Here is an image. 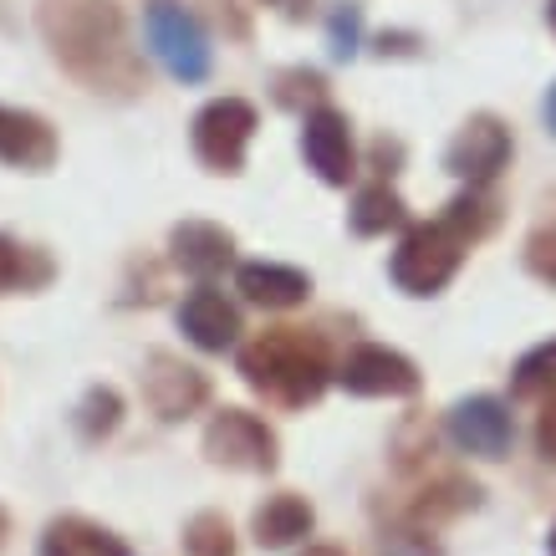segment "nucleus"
Returning <instances> with one entry per match:
<instances>
[{
    "label": "nucleus",
    "instance_id": "25",
    "mask_svg": "<svg viewBox=\"0 0 556 556\" xmlns=\"http://www.w3.org/2000/svg\"><path fill=\"white\" fill-rule=\"evenodd\" d=\"M357 36H363V21H357V5H338L332 11V56H353L357 51Z\"/></svg>",
    "mask_w": 556,
    "mask_h": 556
},
{
    "label": "nucleus",
    "instance_id": "18",
    "mask_svg": "<svg viewBox=\"0 0 556 556\" xmlns=\"http://www.w3.org/2000/svg\"><path fill=\"white\" fill-rule=\"evenodd\" d=\"M51 281V261L31 245H16L11 236H0V296L5 291H31Z\"/></svg>",
    "mask_w": 556,
    "mask_h": 556
},
{
    "label": "nucleus",
    "instance_id": "1",
    "mask_svg": "<svg viewBox=\"0 0 556 556\" xmlns=\"http://www.w3.org/2000/svg\"><path fill=\"white\" fill-rule=\"evenodd\" d=\"M41 36L51 56L92 92L134 98L143 87V62L128 47V26L113 0H41Z\"/></svg>",
    "mask_w": 556,
    "mask_h": 556
},
{
    "label": "nucleus",
    "instance_id": "24",
    "mask_svg": "<svg viewBox=\"0 0 556 556\" xmlns=\"http://www.w3.org/2000/svg\"><path fill=\"white\" fill-rule=\"evenodd\" d=\"M526 266H531V276H536V281L556 287V219H546L536 236L526 240Z\"/></svg>",
    "mask_w": 556,
    "mask_h": 556
},
{
    "label": "nucleus",
    "instance_id": "22",
    "mask_svg": "<svg viewBox=\"0 0 556 556\" xmlns=\"http://www.w3.org/2000/svg\"><path fill=\"white\" fill-rule=\"evenodd\" d=\"M123 419V399L113 393V388H92L83 399V408H77V429H83L87 439H102V434H113Z\"/></svg>",
    "mask_w": 556,
    "mask_h": 556
},
{
    "label": "nucleus",
    "instance_id": "20",
    "mask_svg": "<svg viewBox=\"0 0 556 556\" xmlns=\"http://www.w3.org/2000/svg\"><path fill=\"white\" fill-rule=\"evenodd\" d=\"M510 393H516V399H546V393H556V338L531 348V353L516 363Z\"/></svg>",
    "mask_w": 556,
    "mask_h": 556
},
{
    "label": "nucleus",
    "instance_id": "23",
    "mask_svg": "<svg viewBox=\"0 0 556 556\" xmlns=\"http://www.w3.org/2000/svg\"><path fill=\"white\" fill-rule=\"evenodd\" d=\"M444 219H450L465 240H480L490 225H495V204H490L480 189H470V194H459V200L444 210Z\"/></svg>",
    "mask_w": 556,
    "mask_h": 556
},
{
    "label": "nucleus",
    "instance_id": "32",
    "mask_svg": "<svg viewBox=\"0 0 556 556\" xmlns=\"http://www.w3.org/2000/svg\"><path fill=\"white\" fill-rule=\"evenodd\" d=\"M0 26H5V0H0Z\"/></svg>",
    "mask_w": 556,
    "mask_h": 556
},
{
    "label": "nucleus",
    "instance_id": "29",
    "mask_svg": "<svg viewBox=\"0 0 556 556\" xmlns=\"http://www.w3.org/2000/svg\"><path fill=\"white\" fill-rule=\"evenodd\" d=\"M306 556H342L338 546H306Z\"/></svg>",
    "mask_w": 556,
    "mask_h": 556
},
{
    "label": "nucleus",
    "instance_id": "19",
    "mask_svg": "<svg viewBox=\"0 0 556 556\" xmlns=\"http://www.w3.org/2000/svg\"><path fill=\"white\" fill-rule=\"evenodd\" d=\"M393 225H404V200H399L388 185L363 189L357 204H353V230L357 236H383V230H393Z\"/></svg>",
    "mask_w": 556,
    "mask_h": 556
},
{
    "label": "nucleus",
    "instance_id": "5",
    "mask_svg": "<svg viewBox=\"0 0 556 556\" xmlns=\"http://www.w3.org/2000/svg\"><path fill=\"white\" fill-rule=\"evenodd\" d=\"M189 138H194V153H200L204 169L240 174L245 149H251V138H255V108L245 98H215L210 108H200Z\"/></svg>",
    "mask_w": 556,
    "mask_h": 556
},
{
    "label": "nucleus",
    "instance_id": "10",
    "mask_svg": "<svg viewBox=\"0 0 556 556\" xmlns=\"http://www.w3.org/2000/svg\"><path fill=\"white\" fill-rule=\"evenodd\" d=\"M302 153H306V164H312V174H317L321 185H348V179H353V169H357L353 128H348V118H342V113H332V108L306 113V123H302Z\"/></svg>",
    "mask_w": 556,
    "mask_h": 556
},
{
    "label": "nucleus",
    "instance_id": "30",
    "mask_svg": "<svg viewBox=\"0 0 556 556\" xmlns=\"http://www.w3.org/2000/svg\"><path fill=\"white\" fill-rule=\"evenodd\" d=\"M5 536H11V521H5V510H0V546H5Z\"/></svg>",
    "mask_w": 556,
    "mask_h": 556
},
{
    "label": "nucleus",
    "instance_id": "6",
    "mask_svg": "<svg viewBox=\"0 0 556 556\" xmlns=\"http://www.w3.org/2000/svg\"><path fill=\"white\" fill-rule=\"evenodd\" d=\"M204 455L225 470H276V434L245 408H219L204 429Z\"/></svg>",
    "mask_w": 556,
    "mask_h": 556
},
{
    "label": "nucleus",
    "instance_id": "31",
    "mask_svg": "<svg viewBox=\"0 0 556 556\" xmlns=\"http://www.w3.org/2000/svg\"><path fill=\"white\" fill-rule=\"evenodd\" d=\"M546 21H552V31H556V0H552V5H546Z\"/></svg>",
    "mask_w": 556,
    "mask_h": 556
},
{
    "label": "nucleus",
    "instance_id": "27",
    "mask_svg": "<svg viewBox=\"0 0 556 556\" xmlns=\"http://www.w3.org/2000/svg\"><path fill=\"white\" fill-rule=\"evenodd\" d=\"M266 5H276L281 16H291V21H302L306 11H312V0H266Z\"/></svg>",
    "mask_w": 556,
    "mask_h": 556
},
{
    "label": "nucleus",
    "instance_id": "8",
    "mask_svg": "<svg viewBox=\"0 0 556 556\" xmlns=\"http://www.w3.org/2000/svg\"><path fill=\"white\" fill-rule=\"evenodd\" d=\"M338 378L348 393H357V399H414V393H419V368H414L404 353L378 348V342L348 353Z\"/></svg>",
    "mask_w": 556,
    "mask_h": 556
},
{
    "label": "nucleus",
    "instance_id": "14",
    "mask_svg": "<svg viewBox=\"0 0 556 556\" xmlns=\"http://www.w3.org/2000/svg\"><path fill=\"white\" fill-rule=\"evenodd\" d=\"M0 159L16 164V169H47L56 159V134L47 118L36 113H11L0 108Z\"/></svg>",
    "mask_w": 556,
    "mask_h": 556
},
{
    "label": "nucleus",
    "instance_id": "11",
    "mask_svg": "<svg viewBox=\"0 0 556 556\" xmlns=\"http://www.w3.org/2000/svg\"><path fill=\"white\" fill-rule=\"evenodd\" d=\"M450 439H455L465 455L501 459L510 450V439H516V424H510L501 399H465L450 414Z\"/></svg>",
    "mask_w": 556,
    "mask_h": 556
},
{
    "label": "nucleus",
    "instance_id": "15",
    "mask_svg": "<svg viewBox=\"0 0 556 556\" xmlns=\"http://www.w3.org/2000/svg\"><path fill=\"white\" fill-rule=\"evenodd\" d=\"M236 287L245 291V302L255 306H296L306 302V291H312V281H306L296 266H281V261H251V266H240Z\"/></svg>",
    "mask_w": 556,
    "mask_h": 556
},
{
    "label": "nucleus",
    "instance_id": "3",
    "mask_svg": "<svg viewBox=\"0 0 556 556\" xmlns=\"http://www.w3.org/2000/svg\"><path fill=\"white\" fill-rule=\"evenodd\" d=\"M465 245L470 240L459 236L450 219H434V225H414L404 236V245L393 251V281H399V291H408V296H434V291H444L450 281H455L459 261H465Z\"/></svg>",
    "mask_w": 556,
    "mask_h": 556
},
{
    "label": "nucleus",
    "instance_id": "16",
    "mask_svg": "<svg viewBox=\"0 0 556 556\" xmlns=\"http://www.w3.org/2000/svg\"><path fill=\"white\" fill-rule=\"evenodd\" d=\"M312 526H317L312 506H306L302 495H291V490L270 495L266 506L255 510V541H261L266 552H281V546H296V541H306V536H312Z\"/></svg>",
    "mask_w": 556,
    "mask_h": 556
},
{
    "label": "nucleus",
    "instance_id": "21",
    "mask_svg": "<svg viewBox=\"0 0 556 556\" xmlns=\"http://www.w3.org/2000/svg\"><path fill=\"white\" fill-rule=\"evenodd\" d=\"M185 552L189 556H236V536H230V521L204 510L185 526Z\"/></svg>",
    "mask_w": 556,
    "mask_h": 556
},
{
    "label": "nucleus",
    "instance_id": "33",
    "mask_svg": "<svg viewBox=\"0 0 556 556\" xmlns=\"http://www.w3.org/2000/svg\"><path fill=\"white\" fill-rule=\"evenodd\" d=\"M552 556H556V531H552Z\"/></svg>",
    "mask_w": 556,
    "mask_h": 556
},
{
    "label": "nucleus",
    "instance_id": "26",
    "mask_svg": "<svg viewBox=\"0 0 556 556\" xmlns=\"http://www.w3.org/2000/svg\"><path fill=\"white\" fill-rule=\"evenodd\" d=\"M536 450L556 465V399L541 408V419H536Z\"/></svg>",
    "mask_w": 556,
    "mask_h": 556
},
{
    "label": "nucleus",
    "instance_id": "12",
    "mask_svg": "<svg viewBox=\"0 0 556 556\" xmlns=\"http://www.w3.org/2000/svg\"><path fill=\"white\" fill-rule=\"evenodd\" d=\"M179 327H185V338L194 348L225 353L240 338V312H236V302H225V291L200 287V291H189L185 306H179Z\"/></svg>",
    "mask_w": 556,
    "mask_h": 556
},
{
    "label": "nucleus",
    "instance_id": "2",
    "mask_svg": "<svg viewBox=\"0 0 556 556\" xmlns=\"http://www.w3.org/2000/svg\"><path fill=\"white\" fill-rule=\"evenodd\" d=\"M240 372L255 393H266L270 404H317L327 388V348L302 327H270L240 353Z\"/></svg>",
    "mask_w": 556,
    "mask_h": 556
},
{
    "label": "nucleus",
    "instance_id": "7",
    "mask_svg": "<svg viewBox=\"0 0 556 556\" xmlns=\"http://www.w3.org/2000/svg\"><path fill=\"white\" fill-rule=\"evenodd\" d=\"M506 164H510V128L501 118H490V113L465 123L455 143H450V153H444V169L465 179L470 189H485Z\"/></svg>",
    "mask_w": 556,
    "mask_h": 556
},
{
    "label": "nucleus",
    "instance_id": "17",
    "mask_svg": "<svg viewBox=\"0 0 556 556\" xmlns=\"http://www.w3.org/2000/svg\"><path fill=\"white\" fill-rule=\"evenodd\" d=\"M41 556H128V552H123V541L113 531H102V526L83 521V516H62V521L47 526Z\"/></svg>",
    "mask_w": 556,
    "mask_h": 556
},
{
    "label": "nucleus",
    "instance_id": "4",
    "mask_svg": "<svg viewBox=\"0 0 556 556\" xmlns=\"http://www.w3.org/2000/svg\"><path fill=\"white\" fill-rule=\"evenodd\" d=\"M143 31H149V51L164 62L174 83H204L210 77V36L194 21V11H185L179 0H149L143 11Z\"/></svg>",
    "mask_w": 556,
    "mask_h": 556
},
{
    "label": "nucleus",
    "instance_id": "13",
    "mask_svg": "<svg viewBox=\"0 0 556 556\" xmlns=\"http://www.w3.org/2000/svg\"><path fill=\"white\" fill-rule=\"evenodd\" d=\"M169 245H174V261H179L189 276H200V281L219 276V270L230 266V255H236L230 230H219L210 219H185V225H174Z\"/></svg>",
    "mask_w": 556,
    "mask_h": 556
},
{
    "label": "nucleus",
    "instance_id": "28",
    "mask_svg": "<svg viewBox=\"0 0 556 556\" xmlns=\"http://www.w3.org/2000/svg\"><path fill=\"white\" fill-rule=\"evenodd\" d=\"M546 123H552V134H556V87L546 92Z\"/></svg>",
    "mask_w": 556,
    "mask_h": 556
},
{
    "label": "nucleus",
    "instance_id": "9",
    "mask_svg": "<svg viewBox=\"0 0 556 556\" xmlns=\"http://www.w3.org/2000/svg\"><path fill=\"white\" fill-rule=\"evenodd\" d=\"M143 399H149V408L159 419L174 424V419H189L210 399V383H204L200 368L179 363L174 353H153L149 368H143Z\"/></svg>",
    "mask_w": 556,
    "mask_h": 556
}]
</instances>
